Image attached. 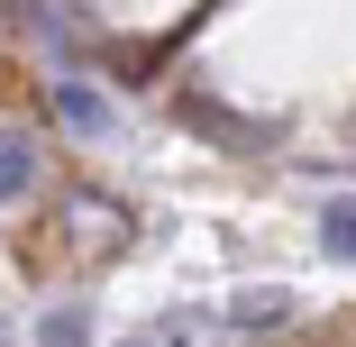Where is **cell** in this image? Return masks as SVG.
<instances>
[{"label":"cell","instance_id":"cell-3","mask_svg":"<svg viewBox=\"0 0 356 347\" xmlns=\"http://www.w3.org/2000/svg\"><path fill=\"white\" fill-rule=\"evenodd\" d=\"M210 329V311H165V320H147V329H128L119 347H192Z\"/></svg>","mask_w":356,"mask_h":347},{"label":"cell","instance_id":"cell-8","mask_svg":"<svg viewBox=\"0 0 356 347\" xmlns=\"http://www.w3.org/2000/svg\"><path fill=\"white\" fill-rule=\"evenodd\" d=\"M0 347H10V320H0Z\"/></svg>","mask_w":356,"mask_h":347},{"label":"cell","instance_id":"cell-6","mask_svg":"<svg viewBox=\"0 0 356 347\" xmlns=\"http://www.w3.org/2000/svg\"><path fill=\"white\" fill-rule=\"evenodd\" d=\"M320 247H329L338 265H356V192H338L329 211H320Z\"/></svg>","mask_w":356,"mask_h":347},{"label":"cell","instance_id":"cell-5","mask_svg":"<svg viewBox=\"0 0 356 347\" xmlns=\"http://www.w3.org/2000/svg\"><path fill=\"white\" fill-rule=\"evenodd\" d=\"M55 110H64V128H83V137H101V128H110V101H101L92 83H64V92H55Z\"/></svg>","mask_w":356,"mask_h":347},{"label":"cell","instance_id":"cell-4","mask_svg":"<svg viewBox=\"0 0 356 347\" xmlns=\"http://www.w3.org/2000/svg\"><path fill=\"white\" fill-rule=\"evenodd\" d=\"M229 320H238V329H283V320H293V293H283V284L238 293V302H229Z\"/></svg>","mask_w":356,"mask_h":347},{"label":"cell","instance_id":"cell-7","mask_svg":"<svg viewBox=\"0 0 356 347\" xmlns=\"http://www.w3.org/2000/svg\"><path fill=\"white\" fill-rule=\"evenodd\" d=\"M37 347H92V311H83V302L46 311V320H37Z\"/></svg>","mask_w":356,"mask_h":347},{"label":"cell","instance_id":"cell-1","mask_svg":"<svg viewBox=\"0 0 356 347\" xmlns=\"http://www.w3.org/2000/svg\"><path fill=\"white\" fill-rule=\"evenodd\" d=\"M37 183V137L28 128H0V201H19Z\"/></svg>","mask_w":356,"mask_h":347},{"label":"cell","instance_id":"cell-2","mask_svg":"<svg viewBox=\"0 0 356 347\" xmlns=\"http://www.w3.org/2000/svg\"><path fill=\"white\" fill-rule=\"evenodd\" d=\"M174 110H183V128H210V137H229V147H256V128H247V119H229L210 92H183Z\"/></svg>","mask_w":356,"mask_h":347}]
</instances>
